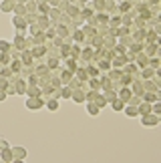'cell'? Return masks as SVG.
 Wrapping results in <instances>:
<instances>
[{"instance_id": "6da1fadb", "label": "cell", "mask_w": 161, "mask_h": 163, "mask_svg": "<svg viewBox=\"0 0 161 163\" xmlns=\"http://www.w3.org/2000/svg\"><path fill=\"white\" fill-rule=\"evenodd\" d=\"M157 117H143V125H155Z\"/></svg>"}, {"instance_id": "7a4b0ae2", "label": "cell", "mask_w": 161, "mask_h": 163, "mask_svg": "<svg viewBox=\"0 0 161 163\" xmlns=\"http://www.w3.org/2000/svg\"><path fill=\"white\" fill-rule=\"evenodd\" d=\"M14 157H18V159H24V157H26V151H24V149H14Z\"/></svg>"}, {"instance_id": "3957f363", "label": "cell", "mask_w": 161, "mask_h": 163, "mask_svg": "<svg viewBox=\"0 0 161 163\" xmlns=\"http://www.w3.org/2000/svg\"><path fill=\"white\" fill-rule=\"evenodd\" d=\"M89 113L97 117V115H99V107H97V105H89Z\"/></svg>"}, {"instance_id": "277c9868", "label": "cell", "mask_w": 161, "mask_h": 163, "mask_svg": "<svg viewBox=\"0 0 161 163\" xmlns=\"http://www.w3.org/2000/svg\"><path fill=\"white\" fill-rule=\"evenodd\" d=\"M139 113H141V115H147V113H149V107H147V105H141V107H139Z\"/></svg>"}, {"instance_id": "5b68a950", "label": "cell", "mask_w": 161, "mask_h": 163, "mask_svg": "<svg viewBox=\"0 0 161 163\" xmlns=\"http://www.w3.org/2000/svg\"><path fill=\"white\" fill-rule=\"evenodd\" d=\"M26 107H40L38 101H26Z\"/></svg>"}, {"instance_id": "8992f818", "label": "cell", "mask_w": 161, "mask_h": 163, "mask_svg": "<svg viewBox=\"0 0 161 163\" xmlns=\"http://www.w3.org/2000/svg\"><path fill=\"white\" fill-rule=\"evenodd\" d=\"M125 113H127L129 117H135V115H137V111H135V109H127Z\"/></svg>"}, {"instance_id": "52a82bcc", "label": "cell", "mask_w": 161, "mask_h": 163, "mask_svg": "<svg viewBox=\"0 0 161 163\" xmlns=\"http://www.w3.org/2000/svg\"><path fill=\"white\" fill-rule=\"evenodd\" d=\"M57 107H58L57 101H50V103H48V109H57Z\"/></svg>"}, {"instance_id": "ba28073f", "label": "cell", "mask_w": 161, "mask_h": 163, "mask_svg": "<svg viewBox=\"0 0 161 163\" xmlns=\"http://www.w3.org/2000/svg\"><path fill=\"white\" fill-rule=\"evenodd\" d=\"M0 101H4V93L2 91H0Z\"/></svg>"}, {"instance_id": "9c48e42d", "label": "cell", "mask_w": 161, "mask_h": 163, "mask_svg": "<svg viewBox=\"0 0 161 163\" xmlns=\"http://www.w3.org/2000/svg\"><path fill=\"white\" fill-rule=\"evenodd\" d=\"M0 149H2V147H0Z\"/></svg>"}]
</instances>
